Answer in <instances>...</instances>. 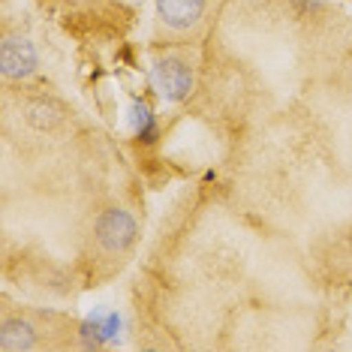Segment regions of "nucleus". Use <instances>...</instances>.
Listing matches in <instances>:
<instances>
[{"mask_svg": "<svg viewBox=\"0 0 352 352\" xmlns=\"http://www.w3.org/2000/svg\"><path fill=\"white\" fill-rule=\"evenodd\" d=\"M220 0H154L157 25L175 39H193L214 19Z\"/></svg>", "mask_w": 352, "mask_h": 352, "instance_id": "1", "label": "nucleus"}, {"mask_svg": "<svg viewBox=\"0 0 352 352\" xmlns=\"http://www.w3.org/2000/svg\"><path fill=\"white\" fill-rule=\"evenodd\" d=\"M49 340H43V322L39 316L25 314H6L3 328H0V349L15 352V349H43Z\"/></svg>", "mask_w": 352, "mask_h": 352, "instance_id": "4", "label": "nucleus"}, {"mask_svg": "<svg viewBox=\"0 0 352 352\" xmlns=\"http://www.w3.org/2000/svg\"><path fill=\"white\" fill-rule=\"evenodd\" d=\"M151 109L145 106V102H133V126L139 135H148L151 133Z\"/></svg>", "mask_w": 352, "mask_h": 352, "instance_id": "6", "label": "nucleus"}, {"mask_svg": "<svg viewBox=\"0 0 352 352\" xmlns=\"http://www.w3.org/2000/svg\"><path fill=\"white\" fill-rule=\"evenodd\" d=\"M0 60H3L6 78H28L36 73V49L25 36H6L3 49H0Z\"/></svg>", "mask_w": 352, "mask_h": 352, "instance_id": "5", "label": "nucleus"}, {"mask_svg": "<svg viewBox=\"0 0 352 352\" xmlns=\"http://www.w3.org/2000/svg\"><path fill=\"white\" fill-rule=\"evenodd\" d=\"M94 241L102 253L109 256H124L135 241V220L124 208H109L102 211L94 223Z\"/></svg>", "mask_w": 352, "mask_h": 352, "instance_id": "2", "label": "nucleus"}, {"mask_svg": "<svg viewBox=\"0 0 352 352\" xmlns=\"http://www.w3.org/2000/svg\"><path fill=\"white\" fill-rule=\"evenodd\" d=\"M196 82V73L190 67V60L178 58V54H166L154 63L151 69V85L160 91V97H166L169 102H181L190 97Z\"/></svg>", "mask_w": 352, "mask_h": 352, "instance_id": "3", "label": "nucleus"}, {"mask_svg": "<svg viewBox=\"0 0 352 352\" xmlns=\"http://www.w3.org/2000/svg\"><path fill=\"white\" fill-rule=\"evenodd\" d=\"M118 3H121V6H130V10H135V6H139L142 0H118Z\"/></svg>", "mask_w": 352, "mask_h": 352, "instance_id": "7", "label": "nucleus"}]
</instances>
